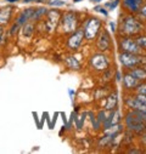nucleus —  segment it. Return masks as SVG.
I'll return each mask as SVG.
<instances>
[{
    "instance_id": "f257e3e1",
    "label": "nucleus",
    "mask_w": 146,
    "mask_h": 154,
    "mask_svg": "<svg viewBox=\"0 0 146 154\" xmlns=\"http://www.w3.org/2000/svg\"><path fill=\"white\" fill-rule=\"evenodd\" d=\"M79 16L76 11H67L62 14L60 20V30L63 34H71L78 29Z\"/></svg>"
},
{
    "instance_id": "f03ea898",
    "label": "nucleus",
    "mask_w": 146,
    "mask_h": 154,
    "mask_svg": "<svg viewBox=\"0 0 146 154\" xmlns=\"http://www.w3.org/2000/svg\"><path fill=\"white\" fill-rule=\"evenodd\" d=\"M141 29H142L141 22L136 17H134L133 14L123 17L122 23H121V30L124 35H128V36L136 35L141 32Z\"/></svg>"
},
{
    "instance_id": "7ed1b4c3",
    "label": "nucleus",
    "mask_w": 146,
    "mask_h": 154,
    "mask_svg": "<svg viewBox=\"0 0 146 154\" xmlns=\"http://www.w3.org/2000/svg\"><path fill=\"white\" fill-rule=\"evenodd\" d=\"M102 27V22L100 18L96 17H89L84 24H83V29H84V36L87 40H94L95 38L99 35L100 30Z\"/></svg>"
},
{
    "instance_id": "20e7f679",
    "label": "nucleus",
    "mask_w": 146,
    "mask_h": 154,
    "mask_svg": "<svg viewBox=\"0 0 146 154\" xmlns=\"http://www.w3.org/2000/svg\"><path fill=\"white\" fill-rule=\"evenodd\" d=\"M45 21H44V27L48 32H55L57 26L60 24V20L62 14L57 10V9H52V10H48V14L45 15Z\"/></svg>"
},
{
    "instance_id": "39448f33",
    "label": "nucleus",
    "mask_w": 146,
    "mask_h": 154,
    "mask_svg": "<svg viewBox=\"0 0 146 154\" xmlns=\"http://www.w3.org/2000/svg\"><path fill=\"white\" fill-rule=\"evenodd\" d=\"M90 66L96 72H106L110 67V60L103 52H99L91 56L90 58Z\"/></svg>"
},
{
    "instance_id": "423d86ee",
    "label": "nucleus",
    "mask_w": 146,
    "mask_h": 154,
    "mask_svg": "<svg viewBox=\"0 0 146 154\" xmlns=\"http://www.w3.org/2000/svg\"><path fill=\"white\" fill-rule=\"evenodd\" d=\"M84 29L83 27L82 28H78L77 30H75L73 33L69 34V36L67 38V42H66V45L69 50L72 51H76L81 48V45L83 44V39H84Z\"/></svg>"
},
{
    "instance_id": "0eeeda50",
    "label": "nucleus",
    "mask_w": 146,
    "mask_h": 154,
    "mask_svg": "<svg viewBox=\"0 0 146 154\" xmlns=\"http://www.w3.org/2000/svg\"><path fill=\"white\" fill-rule=\"evenodd\" d=\"M119 48L123 52H130V54H136V55H140L141 54V48L138 45L136 40L133 39V38L125 35V36H122L119 39Z\"/></svg>"
},
{
    "instance_id": "6e6552de",
    "label": "nucleus",
    "mask_w": 146,
    "mask_h": 154,
    "mask_svg": "<svg viewBox=\"0 0 146 154\" xmlns=\"http://www.w3.org/2000/svg\"><path fill=\"white\" fill-rule=\"evenodd\" d=\"M118 58H119L121 64H122L124 68L132 69V68H134V67H136V66L140 64V58H141V56H140V55H136V54H130V52H123V51H122V52L119 54Z\"/></svg>"
},
{
    "instance_id": "1a4fd4ad",
    "label": "nucleus",
    "mask_w": 146,
    "mask_h": 154,
    "mask_svg": "<svg viewBox=\"0 0 146 154\" xmlns=\"http://www.w3.org/2000/svg\"><path fill=\"white\" fill-rule=\"evenodd\" d=\"M96 49L99 52H106L111 48V36L107 29H102V32L99 33L96 36Z\"/></svg>"
},
{
    "instance_id": "9d476101",
    "label": "nucleus",
    "mask_w": 146,
    "mask_h": 154,
    "mask_svg": "<svg viewBox=\"0 0 146 154\" xmlns=\"http://www.w3.org/2000/svg\"><path fill=\"white\" fill-rule=\"evenodd\" d=\"M121 123V113L119 110L116 108L113 110H110V114H108V117L107 119L102 123V126H103V130H107L110 128H112V126H116L117 124Z\"/></svg>"
},
{
    "instance_id": "9b49d317",
    "label": "nucleus",
    "mask_w": 146,
    "mask_h": 154,
    "mask_svg": "<svg viewBox=\"0 0 146 154\" xmlns=\"http://www.w3.org/2000/svg\"><path fill=\"white\" fill-rule=\"evenodd\" d=\"M15 9L12 6H5L0 9V26H8L11 22V18L14 16Z\"/></svg>"
},
{
    "instance_id": "f8f14e48",
    "label": "nucleus",
    "mask_w": 146,
    "mask_h": 154,
    "mask_svg": "<svg viewBox=\"0 0 146 154\" xmlns=\"http://www.w3.org/2000/svg\"><path fill=\"white\" fill-rule=\"evenodd\" d=\"M124 103L128 108L130 109H135V110H142V112H146V106L139 101V98L136 96H128L125 100H124Z\"/></svg>"
},
{
    "instance_id": "ddd939ff",
    "label": "nucleus",
    "mask_w": 146,
    "mask_h": 154,
    "mask_svg": "<svg viewBox=\"0 0 146 154\" xmlns=\"http://www.w3.org/2000/svg\"><path fill=\"white\" fill-rule=\"evenodd\" d=\"M144 0H122L123 8L129 12V14H136L139 12L140 8L142 6Z\"/></svg>"
},
{
    "instance_id": "4468645a",
    "label": "nucleus",
    "mask_w": 146,
    "mask_h": 154,
    "mask_svg": "<svg viewBox=\"0 0 146 154\" xmlns=\"http://www.w3.org/2000/svg\"><path fill=\"white\" fill-rule=\"evenodd\" d=\"M123 85H124V88L127 89V90H130V91H133V90H135L136 88H138V85L140 84L134 76L132 75V74H129V73H125L124 74V76H123Z\"/></svg>"
},
{
    "instance_id": "2eb2a0df",
    "label": "nucleus",
    "mask_w": 146,
    "mask_h": 154,
    "mask_svg": "<svg viewBox=\"0 0 146 154\" xmlns=\"http://www.w3.org/2000/svg\"><path fill=\"white\" fill-rule=\"evenodd\" d=\"M117 104H118V94L117 91H113L111 92L107 98H106V104H105V109L107 110H113L117 108Z\"/></svg>"
},
{
    "instance_id": "dca6fc26",
    "label": "nucleus",
    "mask_w": 146,
    "mask_h": 154,
    "mask_svg": "<svg viewBox=\"0 0 146 154\" xmlns=\"http://www.w3.org/2000/svg\"><path fill=\"white\" fill-rule=\"evenodd\" d=\"M128 73L132 74L139 83L146 80V70H145L144 67H134V68H132Z\"/></svg>"
},
{
    "instance_id": "f3484780",
    "label": "nucleus",
    "mask_w": 146,
    "mask_h": 154,
    "mask_svg": "<svg viewBox=\"0 0 146 154\" xmlns=\"http://www.w3.org/2000/svg\"><path fill=\"white\" fill-rule=\"evenodd\" d=\"M34 30H35V26H34V23L30 22V21H28V22H27L26 24H23L22 28H21L22 35H23L24 38H27V39H30V38L33 36Z\"/></svg>"
},
{
    "instance_id": "a211bd4d",
    "label": "nucleus",
    "mask_w": 146,
    "mask_h": 154,
    "mask_svg": "<svg viewBox=\"0 0 146 154\" xmlns=\"http://www.w3.org/2000/svg\"><path fill=\"white\" fill-rule=\"evenodd\" d=\"M65 63L66 66L72 69V70H79L81 69V62L75 57V56H68L65 58Z\"/></svg>"
},
{
    "instance_id": "6ab92c4d",
    "label": "nucleus",
    "mask_w": 146,
    "mask_h": 154,
    "mask_svg": "<svg viewBox=\"0 0 146 154\" xmlns=\"http://www.w3.org/2000/svg\"><path fill=\"white\" fill-rule=\"evenodd\" d=\"M46 14H48V9H46L45 6L36 8V9H34V11H33L32 21H38V20H40L42 17H44Z\"/></svg>"
},
{
    "instance_id": "aec40b11",
    "label": "nucleus",
    "mask_w": 146,
    "mask_h": 154,
    "mask_svg": "<svg viewBox=\"0 0 146 154\" xmlns=\"http://www.w3.org/2000/svg\"><path fill=\"white\" fill-rule=\"evenodd\" d=\"M88 114H89V117H90V122H91V125H93L94 130H95V131H99L100 128L102 126V124L99 122V119L96 118L95 114H93V113H88Z\"/></svg>"
},
{
    "instance_id": "412c9836",
    "label": "nucleus",
    "mask_w": 146,
    "mask_h": 154,
    "mask_svg": "<svg viewBox=\"0 0 146 154\" xmlns=\"http://www.w3.org/2000/svg\"><path fill=\"white\" fill-rule=\"evenodd\" d=\"M88 115V113H83V114H81V115H77L76 114V118H75V122H76V125H77V129L78 130H81L82 129V126L84 125V120H85V117Z\"/></svg>"
},
{
    "instance_id": "4be33fe9",
    "label": "nucleus",
    "mask_w": 146,
    "mask_h": 154,
    "mask_svg": "<svg viewBox=\"0 0 146 154\" xmlns=\"http://www.w3.org/2000/svg\"><path fill=\"white\" fill-rule=\"evenodd\" d=\"M108 114H110V110H107V109H102V110H99V113H97V115H96V118H97L99 122L102 124V123L107 119Z\"/></svg>"
},
{
    "instance_id": "5701e85b",
    "label": "nucleus",
    "mask_w": 146,
    "mask_h": 154,
    "mask_svg": "<svg viewBox=\"0 0 146 154\" xmlns=\"http://www.w3.org/2000/svg\"><path fill=\"white\" fill-rule=\"evenodd\" d=\"M135 40L141 49H146V35H138Z\"/></svg>"
},
{
    "instance_id": "b1692460",
    "label": "nucleus",
    "mask_w": 146,
    "mask_h": 154,
    "mask_svg": "<svg viewBox=\"0 0 146 154\" xmlns=\"http://www.w3.org/2000/svg\"><path fill=\"white\" fill-rule=\"evenodd\" d=\"M133 140H134L133 132L129 131V130H127V132H125V135H124V137H123V142H125L127 144H130V143L133 142Z\"/></svg>"
},
{
    "instance_id": "393cba45",
    "label": "nucleus",
    "mask_w": 146,
    "mask_h": 154,
    "mask_svg": "<svg viewBox=\"0 0 146 154\" xmlns=\"http://www.w3.org/2000/svg\"><path fill=\"white\" fill-rule=\"evenodd\" d=\"M118 5H119V0H110V3H107L105 6H106L110 11H112V10H115Z\"/></svg>"
},
{
    "instance_id": "a878e982",
    "label": "nucleus",
    "mask_w": 146,
    "mask_h": 154,
    "mask_svg": "<svg viewBox=\"0 0 146 154\" xmlns=\"http://www.w3.org/2000/svg\"><path fill=\"white\" fill-rule=\"evenodd\" d=\"M138 94H142V95H146V83L145 84H139L138 88L135 89Z\"/></svg>"
},
{
    "instance_id": "bb28decb",
    "label": "nucleus",
    "mask_w": 146,
    "mask_h": 154,
    "mask_svg": "<svg viewBox=\"0 0 146 154\" xmlns=\"http://www.w3.org/2000/svg\"><path fill=\"white\" fill-rule=\"evenodd\" d=\"M5 38H6V34H5V30H4V27L3 26H0V45H2L5 40Z\"/></svg>"
},
{
    "instance_id": "cd10ccee",
    "label": "nucleus",
    "mask_w": 146,
    "mask_h": 154,
    "mask_svg": "<svg viewBox=\"0 0 146 154\" xmlns=\"http://www.w3.org/2000/svg\"><path fill=\"white\" fill-rule=\"evenodd\" d=\"M50 5H52V6H65L66 3L62 2V0H52V2H50Z\"/></svg>"
},
{
    "instance_id": "c85d7f7f",
    "label": "nucleus",
    "mask_w": 146,
    "mask_h": 154,
    "mask_svg": "<svg viewBox=\"0 0 146 154\" xmlns=\"http://www.w3.org/2000/svg\"><path fill=\"white\" fill-rule=\"evenodd\" d=\"M94 10H95V11H99V12H101V14H103V16H107V15H108L107 10H106L105 8H102V6H100V5H99V6H95Z\"/></svg>"
},
{
    "instance_id": "c756f323",
    "label": "nucleus",
    "mask_w": 146,
    "mask_h": 154,
    "mask_svg": "<svg viewBox=\"0 0 146 154\" xmlns=\"http://www.w3.org/2000/svg\"><path fill=\"white\" fill-rule=\"evenodd\" d=\"M138 98H139V101H141L145 106H146V95H142V94H138L136 92V95H135Z\"/></svg>"
},
{
    "instance_id": "7c9ffc66",
    "label": "nucleus",
    "mask_w": 146,
    "mask_h": 154,
    "mask_svg": "<svg viewBox=\"0 0 146 154\" xmlns=\"http://www.w3.org/2000/svg\"><path fill=\"white\" fill-rule=\"evenodd\" d=\"M140 142L146 146V131H144L142 134H140Z\"/></svg>"
},
{
    "instance_id": "2f4dec72",
    "label": "nucleus",
    "mask_w": 146,
    "mask_h": 154,
    "mask_svg": "<svg viewBox=\"0 0 146 154\" xmlns=\"http://www.w3.org/2000/svg\"><path fill=\"white\" fill-rule=\"evenodd\" d=\"M139 14H140V16H142V17H145V18H146V5H144V6H141V8H140Z\"/></svg>"
},
{
    "instance_id": "473e14b6",
    "label": "nucleus",
    "mask_w": 146,
    "mask_h": 154,
    "mask_svg": "<svg viewBox=\"0 0 146 154\" xmlns=\"http://www.w3.org/2000/svg\"><path fill=\"white\" fill-rule=\"evenodd\" d=\"M142 150H140V149H135V148H130V149H128L127 150V153H141Z\"/></svg>"
},
{
    "instance_id": "72a5a7b5",
    "label": "nucleus",
    "mask_w": 146,
    "mask_h": 154,
    "mask_svg": "<svg viewBox=\"0 0 146 154\" xmlns=\"http://www.w3.org/2000/svg\"><path fill=\"white\" fill-rule=\"evenodd\" d=\"M110 27H111L112 33H113V32H116V23H115V22H110Z\"/></svg>"
},
{
    "instance_id": "f704fd0d",
    "label": "nucleus",
    "mask_w": 146,
    "mask_h": 154,
    "mask_svg": "<svg viewBox=\"0 0 146 154\" xmlns=\"http://www.w3.org/2000/svg\"><path fill=\"white\" fill-rule=\"evenodd\" d=\"M45 114V118H46V120H48V124H49V128L50 129H52V125H51V122H50V119H49V114L48 113H44Z\"/></svg>"
},
{
    "instance_id": "c9c22d12",
    "label": "nucleus",
    "mask_w": 146,
    "mask_h": 154,
    "mask_svg": "<svg viewBox=\"0 0 146 154\" xmlns=\"http://www.w3.org/2000/svg\"><path fill=\"white\" fill-rule=\"evenodd\" d=\"M116 79H117L118 82H121V80H122V78H121V72H119V70L116 73Z\"/></svg>"
},
{
    "instance_id": "e433bc0d",
    "label": "nucleus",
    "mask_w": 146,
    "mask_h": 154,
    "mask_svg": "<svg viewBox=\"0 0 146 154\" xmlns=\"http://www.w3.org/2000/svg\"><path fill=\"white\" fill-rule=\"evenodd\" d=\"M32 2H34V3H39V2H42V0H23V3H32Z\"/></svg>"
},
{
    "instance_id": "4c0bfd02",
    "label": "nucleus",
    "mask_w": 146,
    "mask_h": 154,
    "mask_svg": "<svg viewBox=\"0 0 146 154\" xmlns=\"http://www.w3.org/2000/svg\"><path fill=\"white\" fill-rule=\"evenodd\" d=\"M68 94H69L71 97H72V96H75V91H72V90H68Z\"/></svg>"
},
{
    "instance_id": "58836bf2",
    "label": "nucleus",
    "mask_w": 146,
    "mask_h": 154,
    "mask_svg": "<svg viewBox=\"0 0 146 154\" xmlns=\"http://www.w3.org/2000/svg\"><path fill=\"white\" fill-rule=\"evenodd\" d=\"M5 2H9V3H17L20 0H5Z\"/></svg>"
},
{
    "instance_id": "ea45409f",
    "label": "nucleus",
    "mask_w": 146,
    "mask_h": 154,
    "mask_svg": "<svg viewBox=\"0 0 146 154\" xmlns=\"http://www.w3.org/2000/svg\"><path fill=\"white\" fill-rule=\"evenodd\" d=\"M75 3H79V2H82V0H73Z\"/></svg>"
},
{
    "instance_id": "a19ab883",
    "label": "nucleus",
    "mask_w": 146,
    "mask_h": 154,
    "mask_svg": "<svg viewBox=\"0 0 146 154\" xmlns=\"http://www.w3.org/2000/svg\"><path fill=\"white\" fill-rule=\"evenodd\" d=\"M91 2H95V3H99V2H100V0H91Z\"/></svg>"
},
{
    "instance_id": "79ce46f5",
    "label": "nucleus",
    "mask_w": 146,
    "mask_h": 154,
    "mask_svg": "<svg viewBox=\"0 0 146 154\" xmlns=\"http://www.w3.org/2000/svg\"><path fill=\"white\" fill-rule=\"evenodd\" d=\"M144 68H145V70H146V66H144Z\"/></svg>"
}]
</instances>
